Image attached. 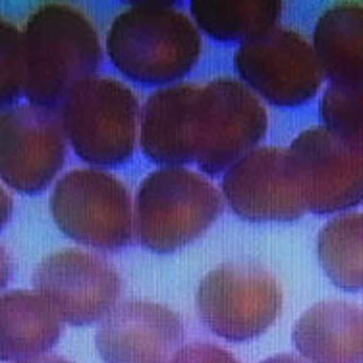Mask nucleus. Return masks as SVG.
Masks as SVG:
<instances>
[{
  "label": "nucleus",
  "instance_id": "nucleus-16",
  "mask_svg": "<svg viewBox=\"0 0 363 363\" xmlns=\"http://www.w3.org/2000/svg\"><path fill=\"white\" fill-rule=\"evenodd\" d=\"M64 333V319L41 294L10 290L0 301V357L20 362L47 354Z\"/></svg>",
  "mask_w": 363,
  "mask_h": 363
},
{
  "label": "nucleus",
  "instance_id": "nucleus-11",
  "mask_svg": "<svg viewBox=\"0 0 363 363\" xmlns=\"http://www.w3.org/2000/svg\"><path fill=\"white\" fill-rule=\"evenodd\" d=\"M33 288L72 327L103 321L118 306L122 279L97 253L66 247L43 259Z\"/></svg>",
  "mask_w": 363,
  "mask_h": 363
},
{
  "label": "nucleus",
  "instance_id": "nucleus-15",
  "mask_svg": "<svg viewBox=\"0 0 363 363\" xmlns=\"http://www.w3.org/2000/svg\"><path fill=\"white\" fill-rule=\"evenodd\" d=\"M292 338L311 363H363V309L340 300L319 301L301 313Z\"/></svg>",
  "mask_w": 363,
  "mask_h": 363
},
{
  "label": "nucleus",
  "instance_id": "nucleus-13",
  "mask_svg": "<svg viewBox=\"0 0 363 363\" xmlns=\"http://www.w3.org/2000/svg\"><path fill=\"white\" fill-rule=\"evenodd\" d=\"M182 342L180 317L162 303L145 300L118 303L95 335L105 363H170Z\"/></svg>",
  "mask_w": 363,
  "mask_h": 363
},
{
  "label": "nucleus",
  "instance_id": "nucleus-10",
  "mask_svg": "<svg viewBox=\"0 0 363 363\" xmlns=\"http://www.w3.org/2000/svg\"><path fill=\"white\" fill-rule=\"evenodd\" d=\"M68 138L55 108L33 105L10 106L0 120V174L8 188L39 194L60 172Z\"/></svg>",
  "mask_w": 363,
  "mask_h": 363
},
{
  "label": "nucleus",
  "instance_id": "nucleus-4",
  "mask_svg": "<svg viewBox=\"0 0 363 363\" xmlns=\"http://www.w3.org/2000/svg\"><path fill=\"white\" fill-rule=\"evenodd\" d=\"M60 120L72 151L91 167H116L135 151L141 108L130 85L111 76H91L70 89Z\"/></svg>",
  "mask_w": 363,
  "mask_h": 363
},
{
  "label": "nucleus",
  "instance_id": "nucleus-25",
  "mask_svg": "<svg viewBox=\"0 0 363 363\" xmlns=\"http://www.w3.org/2000/svg\"><path fill=\"white\" fill-rule=\"evenodd\" d=\"M126 2H132V4H151V6H172L180 0H126Z\"/></svg>",
  "mask_w": 363,
  "mask_h": 363
},
{
  "label": "nucleus",
  "instance_id": "nucleus-8",
  "mask_svg": "<svg viewBox=\"0 0 363 363\" xmlns=\"http://www.w3.org/2000/svg\"><path fill=\"white\" fill-rule=\"evenodd\" d=\"M234 66L244 84L277 106L306 105L325 79L313 43L282 26L240 43Z\"/></svg>",
  "mask_w": 363,
  "mask_h": 363
},
{
  "label": "nucleus",
  "instance_id": "nucleus-24",
  "mask_svg": "<svg viewBox=\"0 0 363 363\" xmlns=\"http://www.w3.org/2000/svg\"><path fill=\"white\" fill-rule=\"evenodd\" d=\"M261 363H311L308 362L303 356H294V354H279V356H272L269 359Z\"/></svg>",
  "mask_w": 363,
  "mask_h": 363
},
{
  "label": "nucleus",
  "instance_id": "nucleus-6",
  "mask_svg": "<svg viewBox=\"0 0 363 363\" xmlns=\"http://www.w3.org/2000/svg\"><path fill=\"white\" fill-rule=\"evenodd\" d=\"M284 294L277 277L255 263H224L207 272L196 292L199 319L228 342H247L272 327Z\"/></svg>",
  "mask_w": 363,
  "mask_h": 363
},
{
  "label": "nucleus",
  "instance_id": "nucleus-2",
  "mask_svg": "<svg viewBox=\"0 0 363 363\" xmlns=\"http://www.w3.org/2000/svg\"><path fill=\"white\" fill-rule=\"evenodd\" d=\"M201 29L174 6L133 4L108 28L106 52L114 68L140 84H172L201 58Z\"/></svg>",
  "mask_w": 363,
  "mask_h": 363
},
{
  "label": "nucleus",
  "instance_id": "nucleus-23",
  "mask_svg": "<svg viewBox=\"0 0 363 363\" xmlns=\"http://www.w3.org/2000/svg\"><path fill=\"white\" fill-rule=\"evenodd\" d=\"M14 363H72V362H68L66 357L55 356V354H41V356L28 357V359H20V362H14Z\"/></svg>",
  "mask_w": 363,
  "mask_h": 363
},
{
  "label": "nucleus",
  "instance_id": "nucleus-26",
  "mask_svg": "<svg viewBox=\"0 0 363 363\" xmlns=\"http://www.w3.org/2000/svg\"><path fill=\"white\" fill-rule=\"evenodd\" d=\"M10 196H8L6 189H2V223H6L8 215H10Z\"/></svg>",
  "mask_w": 363,
  "mask_h": 363
},
{
  "label": "nucleus",
  "instance_id": "nucleus-12",
  "mask_svg": "<svg viewBox=\"0 0 363 363\" xmlns=\"http://www.w3.org/2000/svg\"><path fill=\"white\" fill-rule=\"evenodd\" d=\"M223 196L238 217L252 223H290L308 213L284 147H255L223 178Z\"/></svg>",
  "mask_w": 363,
  "mask_h": 363
},
{
  "label": "nucleus",
  "instance_id": "nucleus-1",
  "mask_svg": "<svg viewBox=\"0 0 363 363\" xmlns=\"http://www.w3.org/2000/svg\"><path fill=\"white\" fill-rule=\"evenodd\" d=\"M26 84L23 97L33 105L58 108L85 77L95 76L103 60L97 28L76 4L47 0L23 26Z\"/></svg>",
  "mask_w": 363,
  "mask_h": 363
},
{
  "label": "nucleus",
  "instance_id": "nucleus-18",
  "mask_svg": "<svg viewBox=\"0 0 363 363\" xmlns=\"http://www.w3.org/2000/svg\"><path fill=\"white\" fill-rule=\"evenodd\" d=\"M284 0H189V16L211 39L244 43L279 26Z\"/></svg>",
  "mask_w": 363,
  "mask_h": 363
},
{
  "label": "nucleus",
  "instance_id": "nucleus-9",
  "mask_svg": "<svg viewBox=\"0 0 363 363\" xmlns=\"http://www.w3.org/2000/svg\"><path fill=\"white\" fill-rule=\"evenodd\" d=\"M288 151L309 213L335 215L362 205L363 149L323 124L303 130Z\"/></svg>",
  "mask_w": 363,
  "mask_h": 363
},
{
  "label": "nucleus",
  "instance_id": "nucleus-19",
  "mask_svg": "<svg viewBox=\"0 0 363 363\" xmlns=\"http://www.w3.org/2000/svg\"><path fill=\"white\" fill-rule=\"evenodd\" d=\"M317 255L328 280L344 292L363 290V213L348 211L328 220L317 238Z\"/></svg>",
  "mask_w": 363,
  "mask_h": 363
},
{
  "label": "nucleus",
  "instance_id": "nucleus-7",
  "mask_svg": "<svg viewBox=\"0 0 363 363\" xmlns=\"http://www.w3.org/2000/svg\"><path fill=\"white\" fill-rule=\"evenodd\" d=\"M269 114L242 79L217 77L201 85L196 118V162L203 174H220L265 138Z\"/></svg>",
  "mask_w": 363,
  "mask_h": 363
},
{
  "label": "nucleus",
  "instance_id": "nucleus-20",
  "mask_svg": "<svg viewBox=\"0 0 363 363\" xmlns=\"http://www.w3.org/2000/svg\"><path fill=\"white\" fill-rule=\"evenodd\" d=\"M323 124L363 149V82L330 84L319 103Z\"/></svg>",
  "mask_w": 363,
  "mask_h": 363
},
{
  "label": "nucleus",
  "instance_id": "nucleus-14",
  "mask_svg": "<svg viewBox=\"0 0 363 363\" xmlns=\"http://www.w3.org/2000/svg\"><path fill=\"white\" fill-rule=\"evenodd\" d=\"M201 85L182 82L153 91L141 108L140 147L162 167L196 162V118Z\"/></svg>",
  "mask_w": 363,
  "mask_h": 363
},
{
  "label": "nucleus",
  "instance_id": "nucleus-17",
  "mask_svg": "<svg viewBox=\"0 0 363 363\" xmlns=\"http://www.w3.org/2000/svg\"><path fill=\"white\" fill-rule=\"evenodd\" d=\"M311 43L330 84L363 82V0L328 6L315 23Z\"/></svg>",
  "mask_w": 363,
  "mask_h": 363
},
{
  "label": "nucleus",
  "instance_id": "nucleus-21",
  "mask_svg": "<svg viewBox=\"0 0 363 363\" xmlns=\"http://www.w3.org/2000/svg\"><path fill=\"white\" fill-rule=\"evenodd\" d=\"M26 84V49L23 31L8 20L0 21V101L2 106L23 95Z\"/></svg>",
  "mask_w": 363,
  "mask_h": 363
},
{
  "label": "nucleus",
  "instance_id": "nucleus-3",
  "mask_svg": "<svg viewBox=\"0 0 363 363\" xmlns=\"http://www.w3.org/2000/svg\"><path fill=\"white\" fill-rule=\"evenodd\" d=\"M223 194L201 172L162 167L135 196V238L153 253H172L207 232L223 213Z\"/></svg>",
  "mask_w": 363,
  "mask_h": 363
},
{
  "label": "nucleus",
  "instance_id": "nucleus-5",
  "mask_svg": "<svg viewBox=\"0 0 363 363\" xmlns=\"http://www.w3.org/2000/svg\"><path fill=\"white\" fill-rule=\"evenodd\" d=\"M50 215L66 236L91 250L116 252L132 244L135 203L118 176L101 168H74L50 191Z\"/></svg>",
  "mask_w": 363,
  "mask_h": 363
},
{
  "label": "nucleus",
  "instance_id": "nucleus-22",
  "mask_svg": "<svg viewBox=\"0 0 363 363\" xmlns=\"http://www.w3.org/2000/svg\"><path fill=\"white\" fill-rule=\"evenodd\" d=\"M170 363H240L230 352L213 342H191L182 346Z\"/></svg>",
  "mask_w": 363,
  "mask_h": 363
}]
</instances>
